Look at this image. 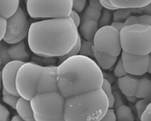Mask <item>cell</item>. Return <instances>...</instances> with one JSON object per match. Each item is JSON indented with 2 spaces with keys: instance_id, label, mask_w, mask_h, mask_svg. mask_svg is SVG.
Wrapping results in <instances>:
<instances>
[{
  "instance_id": "1",
  "label": "cell",
  "mask_w": 151,
  "mask_h": 121,
  "mask_svg": "<svg viewBox=\"0 0 151 121\" xmlns=\"http://www.w3.org/2000/svg\"><path fill=\"white\" fill-rule=\"evenodd\" d=\"M79 36L71 18H50L32 23L28 34L31 51L43 57H58L67 54Z\"/></svg>"
},
{
  "instance_id": "2",
  "label": "cell",
  "mask_w": 151,
  "mask_h": 121,
  "mask_svg": "<svg viewBox=\"0 0 151 121\" xmlns=\"http://www.w3.org/2000/svg\"><path fill=\"white\" fill-rule=\"evenodd\" d=\"M56 79L58 91L67 99L101 89L104 76L91 58L78 54L57 66Z\"/></svg>"
},
{
  "instance_id": "3",
  "label": "cell",
  "mask_w": 151,
  "mask_h": 121,
  "mask_svg": "<svg viewBox=\"0 0 151 121\" xmlns=\"http://www.w3.org/2000/svg\"><path fill=\"white\" fill-rule=\"evenodd\" d=\"M109 109V99L101 89L65 99V121H99Z\"/></svg>"
},
{
  "instance_id": "4",
  "label": "cell",
  "mask_w": 151,
  "mask_h": 121,
  "mask_svg": "<svg viewBox=\"0 0 151 121\" xmlns=\"http://www.w3.org/2000/svg\"><path fill=\"white\" fill-rule=\"evenodd\" d=\"M65 99L56 91L37 93L30 103L36 121H65L64 106Z\"/></svg>"
},
{
  "instance_id": "5",
  "label": "cell",
  "mask_w": 151,
  "mask_h": 121,
  "mask_svg": "<svg viewBox=\"0 0 151 121\" xmlns=\"http://www.w3.org/2000/svg\"><path fill=\"white\" fill-rule=\"evenodd\" d=\"M123 52L145 55L151 53V26L142 24L124 26L120 31Z\"/></svg>"
},
{
  "instance_id": "6",
  "label": "cell",
  "mask_w": 151,
  "mask_h": 121,
  "mask_svg": "<svg viewBox=\"0 0 151 121\" xmlns=\"http://www.w3.org/2000/svg\"><path fill=\"white\" fill-rule=\"evenodd\" d=\"M27 9L34 19L69 17L73 0H27Z\"/></svg>"
},
{
  "instance_id": "7",
  "label": "cell",
  "mask_w": 151,
  "mask_h": 121,
  "mask_svg": "<svg viewBox=\"0 0 151 121\" xmlns=\"http://www.w3.org/2000/svg\"><path fill=\"white\" fill-rule=\"evenodd\" d=\"M45 67L32 61L24 63L16 77V89L19 96L28 100L37 93V87Z\"/></svg>"
},
{
  "instance_id": "8",
  "label": "cell",
  "mask_w": 151,
  "mask_h": 121,
  "mask_svg": "<svg viewBox=\"0 0 151 121\" xmlns=\"http://www.w3.org/2000/svg\"><path fill=\"white\" fill-rule=\"evenodd\" d=\"M93 41L96 50L111 56L117 57L122 50L120 31L110 25L99 28Z\"/></svg>"
},
{
  "instance_id": "9",
  "label": "cell",
  "mask_w": 151,
  "mask_h": 121,
  "mask_svg": "<svg viewBox=\"0 0 151 121\" xmlns=\"http://www.w3.org/2000/svg\"><path fill=\"white\" fill-rule=\"evenodd\" d=\"M30 24L25 11L19 6L16 12L6 19V28L3 41L8 44H14L28 35Z\"/></svg>"
},
{
  "instance_id": "10",
  "label": "cell",
  "mask_w": 151,
  "mask_h": 121,
  "mask_svg": "<svg viewBox=\"0 0 151 121\" xmlns=\"http://www.w3.org/2000/svg\"><path fill=\"white\" fill-rule=\"evenodd\" d=\"M121 58L127 74L142 76L147 72L149 55H134L123 51Z\"/></svg>"
},
{
  "instance_id": "11",
  "label": "cell",
  "mask_w": 151,
  "mask_h": 121,
  "mask_svg": "<svg viewBox=\"0 0 151 121\" xmlns=\"http://www.w3.org/2000/svg\"><path fill=\"white\" fill-rule=\"evenodd\" d=\"M24 63L22 61L12 60L3 67L1 71L3 88L10 94L17 96H19L16 89V77L19 67Z\"/></svg>"
},
{
  "instance_id": "12",
  "label": "cell",
  "mask_w": 151,
  "mask_h": 121,
  "mask_svg": "<svg viewBox=\"0 0 151 121\" xmlns=\"http://www.w3.org/2000/svg\"><path fill=\"white\" fill-rule=\"evenodd\" d=\"M56 69L55 66L45 67L37 85V93H44L58 90L57 84Z\"/></svg>"
},
{
  "instance_id": "13",
  "label": "cell",
  "mask_w": 151,
  "mask_h": 121,
  "mask_svg": "<svg viewBox=\"0 0 151 121\" xmlns=\"http://www.w3.org/2000/svg\"><path fill=\"white\" fill-rule=\"evenodd\" d=\"M26 48L24 40L9 44L8 51L11 60L26 63L30 58V54Z\"/></svg>"
},
{
  "instance_id": "14",
  "label": "cell",
  "mask_w": 151,
  "mask_h": 121,
  "mask_svg": "<svg viewBox=\"0 0 151 121\" xmlns=\"http://www.w3.org/2000/svg\"><path fill=\"white\" fill-rule=\"evenodd\" d=\"M137 79L126 74L117 79V84L122 92L126 96H134L139 84Z\"/></svg>"
},
{
  "instance_id": "15",
  "label": "cell",
  "mask_w": 151,
  "mask_h": 121,
  "mask_svg": "<svg viewBox=\"0 0 151 121\" xmlns=\"http://www.w3.org/2000/svg\"><path fill=\"white\" fill-rule=\"evenodd\" d=\"M15 110L18 115L25 121H36L29 100L19 97Z\"/></svg>"
},
{
  "instance_id": "16",
  "label": "cell",
  "mask_w": 151,
  "mask_h": 121,
  "mask_svg": "<svg viewBox=\"0 0 151 121\" xmlns=\"http://www.w3.org/2000/svg\"><path fill=\"white\" fill-rule=\"evenodd\" d=\"M79 34L86 40H93L99 30L98 22L95 21H82L80 24Z\"/></svg>"
},
{
  "instance_id": "17",
  "label": "cell",
  "mask_w": 151,
  "mask_h": 121,
  "mask_svg": "<svg viewBox=\"0 0 151 121\" xmlns=\"http://www.w3.org/2000/svg\"><path fill=\"white\" fill-rule=\"evenodd\" d=\"M94 57L95 58L98 66L104 70L110 69L117 60V57H114L109 54L101 53L93 47Z\"/></svg>"
},
{
  "instance_id": "18",
  "label": "cell",
  "mask_w": 151,
  "mask_h": 121,
  "mask_svg": "<svg viewBox=\"0 0 151 121\" xmlns=\"http://www.w3.org/2000/svg\"><path fill=\"white\" fill-rule=\"evenodd\" d=\"M109 1L117 9L139 8L151 3V0H109Z\"/></svg>"
},
{
  "instance_id": "19",
  "label": "cell",
  "mask_w": 151,
  "mask_h": 121,
  "mask_svg": "<svg viewBox=\"0 0 151 121\" xmlns=\"http://www.w3.org/2000/svg\"><path fill=\"white\" fill-rule=\"evenodd\" d=\"M19 0H0V16L8 19L19 8Z\"/></svg>"
},
{
  "instance_id": "20",
  "label": "cell",
  "mask_w": 151,
  "mask_h": 121,
  "mask_svg": "<svg viewBox=\"0 0 151 121\" xmlns=\"http://www.w3.org/2000/svg\"><path fill=\"white\" fill-rule=\"evenodd\" d=\"M137 99H145L151 102V81L146 78H142L139 81L135 94Z\"/></svg>"
},
{
  "instance_id": "21",
  "label": "cell",
  "mask_w": 151,
  "mask_h": 121,
  "mask_svg": "<svg viewBox=\"0 0 151 121\" xmlns=\"http://www.w3.org/2000/svg\"><path fill=\"white\" fill-rule=\"evenodd\" d=\"M116 116L117 121H134L135 119L132 109L124 104L116 109Z\"/></svg>"
},
{
  "instance_id": "22",
  "label": "cell",
  "mask_w": 151,
  "mask_h": 121,
  "mask_svg": "<svg viewBox=\"0 0 151 121\" xmlns=\"http://www.w3.org/2000/svg\"><path fill=\"white\" fill-rule=\"evenodd\" d=\"M101 11L96 9L88 5L86 7L81 15V21L91 20L98 22L101 15Z\"/></svg>"
},
{
  "instance_id": "23",
  "label": "cell",
  "mask_w": 151,
  "mask_h": 121,
  "mask_svg": "<svg viewBox=\"0 0 151 121\" xmlns=\"http://www.w3.org/2000/svg\"><path fill=\"white\" fill-rule=\"evenodd\" d=\"M93 47V40H86L83 38H81V47H80V50L78 54L86 56L90 58L94 57Z\"/></svg>"
},
{
  "instance_id": "24",
  "label": "cell",
  "mask_w": 151,
  "mask_h": 121,
  "mask_svg": "<svg viewBox=\"0 0 151 121\" xmlns=\"http://www.w3.org/2000/svg\"><path fill=\"white\" fill-rule=\"evenodd\" d=\"M81 37L79 34L78 38V40H77V42L76 44L70 50V51L68 52L67 54L64 55L57 57V60H58V63H59V64L62 63L63 61H64L65 60H66L67 59H68V58H69L71 57L78 55L79 51H80V47H81Z\"/></svg>"
},
{
  "instance_id": "25",
  "label": "cell",
  "mask_w": 151,
  "mask_h": 121,
  "mask_svg": "<svg viewBox=\"0 0 151 121\" xmlns=\"http://www.w3.org/2000/svg\"><path fill=\"white\" fill-rule=\"evenodd\" d=\"M101 89L103 90L106 95L107 96L109 102V108H113L114 103V97L112 91L111 86L109 81L104 78Z\"/></svg>"
},
{
  "instance_id": "26",
  "label": "cell",
  "mask_w": 151,
  "mask_h": 121,
  "mask_svg": "<svg viewBox=\"0 0 151 121\" xmlns=\"http://www.w3.org/2000/svg\"><path fill=\"white\" fill-rule=\"evenodd\" d=\"M111 20V14L110 10L103 8L101 11V15L98 21L99 27H102L104 26L110 25V23Z\"/></svg>"
},
{
  "instance_id": "27",
  "label": "cell",
  "mask_w": 151,
  "mask_h": 121,
  "mask_svg": "<svg viewBox=\"0 0 151 121\" xmlns=\"http://www.w3.org/2000/svg\"><path fill=\"white\" fill-rule=\"evenodd\" d=\"M9 44L6 43L2 40V45L0 50V57L1 58L4 66L12 61L9 54H8V46Z\"/></svg>"
},
{
  "instance_id": "28",
  "label": "cell",
  "mask_w": 151,
  "mask_h": 121,
  "mask_svg": "<svg viewBox=\"0 0 151 121\" xmlns=\"http://www.w3.org/2000/svg\"><path fill=\"white\" fill-rule=\"evenodd\" d=\"M130 9L126 8H118L116 9L113 14L114 21H119L120 19L125 18L126 19L130 15Z\"/></svg>"
},
{
  "instance_id": "29",
  "label": "cell",
  "mask_w": 151,
  "mask_h": 121,
  "mask_svg": "<svg viewBox=\"0 0 151 121\" xmlns=\"http://www.w3.org/2000/svg\"><path fill=\"white\" fill-rule=\"evenodd\" d=\"M150 102V101H149L147 99H142L136 102V103L135 104V107H136V109L137 111V116H138L139 119H140L142 114L143 113V112L147 108V107Z\"/></svg>"
},
{
  "instance_id": "30",
  "label": "cell",
  "mask_w": 151,
  "mask_h": 121,
  "mask_svg": "<svg viewBox=\"0 0 151 121\" xmlns=\"http://www.w3.org/2000/svg\"><path fill=\"white\" fill-rule=\"evenodd\" d=\"M19 98V96H17L10 93H8L5 95H2L3 102L14 109H15V107Z\"/></svg>"
},
{
  "instance_id": "31",
  "label": "cell",
  "mask_w": 151,
  "mask_h": 121,
  "mask_svg": "<svg viewBox=\"0 0 151 121\" xmlns=\"http://www.w3.org/2000/svg\"><path fill=\"white\" fill-rule=\"evenodd\" d=\"M114 74L118 78L123 77L127 74L126 71L124 68V67L123 66V61H122V60L121 58L119 60V61L115 67V68L114 70Z\"/></svg>"
},
{
  "instance_id": "32",
  "label": "cell",
  "mask_w": 151,
  "mask_h": 121,
  "mask_svg": "<svg viewBox=\"0 0 151 121\" xmlns=\"http://www.w3.org/2000/svg\"><path fill=\"white\" fill-rule=\"evenodd\" d=\"M87 0H73L72 10L77 13L82 12L86 6Z\"/></svg>"
},
{
  "instance_id": "33",
  "label": "cell",
  "mask_w": 151,
  "mask_h": 121,
  "mask_svg": "<svg viewBox=\"0 0 151 121\" xmlns=\"http://www.w3.org/2000/svg\"><path fill=\"white\" fill-rule=\"evenodd\" d=\"M11 119L9 111L0 103V121H11Z\"/></svg>"
},
{
  "instance_id": "34",
  "label": "cell",
  "mask_w": 151,
  "mask_h": 121,
  "mask_svg": "<svg viewBox=\"0 0 151 121\" xmlns=\"http://www.w3.org/2000/svg\"><path fill=\"white\" fill-rule=\"evenodd\" d=\"M116 116L114 110L109 108L104 116L99 121H116Z\"/></svg>"
},
{
  "instance_id": "35",
  "label": "cell",
  "mask_w": 151,
  "mask_h": 121,
  "mask_svg": "<svg viewBox=\"0 0 151 121\" xmlns=\"http://www.w3.org/2000/svg\"><path fill=\"white\" fill-rule=\"evenodd\" d=\"M6 28V19L0 16V41H1L5 34Z\"/></svg>"
},
{
  "instance_id": "36",
  "label": "cell",
  "mask_w": 151,
  "mask_h": 121,
  "mask_svg": "<svg viewBox=\"0 0 151 121\" xmlns=\"http://www.w3.org/2000/svg\"><path fill=\"white\" fill-rule=\"evenodd\" d=\"M140 120V121H151V102L142 114Z\"/></svg>"
},
{
  "instance_id": "37",
  "label": "cell",
  "mask_w": 151,
  "mask_h": 121,
  "mask_svg": "<svg viewBox=\"0 0 151 121\" xmlns=\"http://www.w3.org/2000/svg\"><path fill=\"white\" fill-rule=\"evenodd\" d=\"M139 24L149 25L151 26V15L143 14L138 16Z\"/></svg>"
},
{
  "instance_id": "38",
  "label": "cell",
  "mask_w": 151,
  "mask_h": 121,
  "mask_svg": "<svg viewBox=\"0 0 151 121\" xmlns=\"http://www.w3.org/2000/svg\"><path fill=\"white\" fill-rule=\"evenodd\" d=\"M70 17L73 20L76 27L78 28V27L80 26V24L81 23V18L78 15V13H77L74 10H72L70 13Z\"/></svg>"
},
{
  "instance_id": "39",
  "label": "cell",
  "mask_w": 151,
  "mask_h": 121,
  "mask_svg": "<svg viewBox=\"0 0 151 121\" xmlns=\"http://www.w3.org/2000/svg\"><path fill=\"white\" fill-rule=\"evenodd\" d=\"M124 25H130L139 24L138 22V16L136 15H130L124 22Z\"/></svg>"
},
{
  "instance_id": "40",
  "label": "cell",
  "mask_w": 151,
  "mask_h": 121,
  "mask_svg": "<svg viewBox=\"0 0 151 121\" xmlns=\"http://www.w3.org/2000/svg\"><path fill=\"white\" fill-rule=\"evenodd\" d=\"M100 1L103 8L109 9L110 11H115L117 9L110 3L109 0H100Z\"/></svg>"
},
{
  "instance_id": "41",
  "label": "cell",
  "mask_w": 151,
  "mask_h": 121,
  "mask_svg": "<svg viewBox=\"0 0 151 121\" xmlns=\"http://www.w3.org/2000/svg\"><path fill=\"white\" fill-rule=\"evenodd\" d=\"M89 6L100 11L103 8L100 0H89Z\"/></svg>"
},
{
  "instance_id": "42",
  "label": "cell",
  "mask_w": 151,
  "mask_h": 121,
  "mask_svg": "<svg viewBox=\"0 0 151 121\" xmlns=\"http://www.w3.org/2000/svg\"><path fill=\"white\" fill-rule=\"evenodd\" d=\"M110 25H111L113 27H114L119 31H120L125 26L124 22L121 21H113Z\"/></svg>"
},
{
  "instance_id": "43",
  "label": "cell",
  "mask_w": 151,
  "mask_h": 121,
  "mask_svg": "<svg viewBox=\"0 0 151 121\" xmlns=\"http://www.w3.org/2000/svg\"><path fill=\"white\" fill-rule=\"evenodd\" d=\"M126 98L128 100V101L130 102H136V99H137L135 96V95L134 96H126Z\"/></svg>"
},
{
  "instance_id": "44",
  "label": "cell",
  "mask_w": 151,
  "mask_h": 121,
  "mask_svg": "<svg viewBox=\"0 0 151 121\" xmlns=\"http://www.w3.org/2000/svg\"><path fill=\"white\" fill-rule=\"evenodd\" d=\"M11 121H25L21 117H20L18 115H15L12 117Z\"/></svg>"
},
{
  "instance_id": "45",
  "label": "cell",
  "mask_w": 151,
  "mask_h": 121,
  "mask_svg": "<svg viewBox=\"0 0 151 121\" xmlns=\"http://www.w3.org/2000/svg\"><path fill=\"white\" fill-rule=\"evenodd\" d=\"M147 73L151 74V53L149 54V64H148Z\"/></svg>"
},
{
  "instance_id": "46",
  "label": "cell",
  "mask_w": 151,
  "mask_h": 121,
  "mask_svg": "<svg viewBox=\"0 0 151 121\" xmlns=\"http://www.w3.org/2000/svg\"><path fill=\"white\" fill-rule=\"evenodd\" d=\"M3 66H4L3 63H2V61L1 58V57H0V70L2 68V67Z\"/></svg>"
},
{
  "instance_id": "47",
  "label": "cell",
  "mask_w": 151,
  "mask_h": 121,
  "mask_svg": "<svg viewBox=\"0 0 151 121\" xmlns=\"http://www.w3.org/2000/svg\"><path fill=\"white\" fill-rule=\"evenodd\" d=\"M1 84H2V79H1V72L0 71V91L1 89Z\"/></svg>"
},
{
  "instance_id": "48",
  "label": "cell",
  "mask_w": 151,
  "mask_h": 121,
  "mask_svg": "<svg viewBox=\"0 0 151 121\" xmlns=\"http://www.w3.org/2000/svg\"><path fill=\"white\" fill-rule=\"evenodd\" d=\"M27 0H25V3H26V2H27Z\"/></svg>"
}]
</instances>
